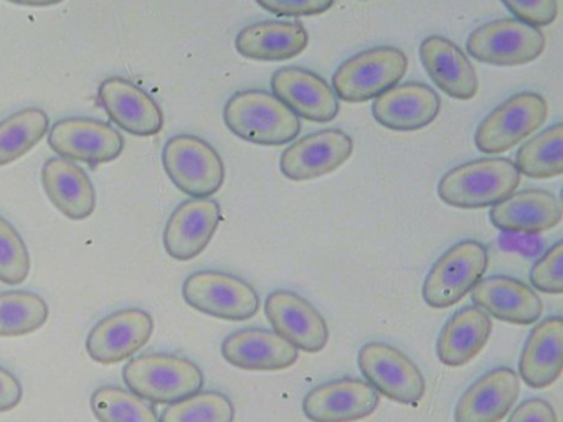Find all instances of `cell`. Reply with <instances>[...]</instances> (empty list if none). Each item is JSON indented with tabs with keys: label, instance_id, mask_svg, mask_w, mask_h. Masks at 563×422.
Listing matches in <instances>:
<instances>
[{
	"label": "cell",
	"instance_id": "obj_30",
	"mask_svg": "<svg viewBox=\"0 0 563 422\" xmlns=\"http://www.w3.org/2000/svg\"><path fill=\"white\" fill-rule=\"evenodd\" d=\"M519 174L537 180L560 177L563 174V124H553L533 135L516 155Z\"/></svg>",
	"mask_w": 563,
	"mask_h": 422
},
{
	"label": "cell",
	"instance_id": "obj_19",
	"mask_svg": "<svg viewBox=\"0 0 563 422\" xmlns=\"http://www.w3.org/2000/svg\"><path fill=\"white\" fill-rule=\"evenodd\" d=\"M441 111L438 92L424 82H398L375 98L372 115L382 127L413 132L430 125Z\"/></svg>",
	"mask_w": 563,
	"mask_h": 422
},
{
	"label": "cell",
	"instance_id": "obj_20",
	"mask_svg": "<svg viewBox=\"0 0 563 422\" xmlns=\"http://www.w3.org/2000/svg\"><path fill=\"white\" fill-rule=\"evenodd\" d=\"M520 395L519 376L499 366L477 378L457 399L454 422H500Z\"/></svg>",
	"mask_w": 563,
	"mask_h": 422
},
{
	"label": "cell",
	"instance_id": "obj_25",
	"mask_svg": "<svg viewBox=\"0 0 563 422\" xmlns=\"http://www.w3.org/2000/svg\"><path fill=\"white\" fill-rule=\"evenodd\" d=\"M42 187L64 216L84 221L97 210V188L87 171L67 158L52 157L42 167Z\"/></svg>",
	"mask_w": 563,
	"mask_h": 422
},
{
	"label": "cell",
	"instance_id": "obj_32",
	"mask_svg": "<svg viewBox=\"0 0 563 422\" xmlns=\"http://www.w3.org/2000/svg\"><path fill=\"white\" fill-rule=\"evenodd\" d=\"M90 406L100 422H159V414L150 401L121 386L95 389Z\"/></svg>",
	"mask_w": 563,
	"mask_h": 422
},
{
	"label": "cell",
	"instance_id": "obj_12",
	"mask_svg": "<svg viewBox=\"0 0 563 422\" xmlns=\"http://www.w3.org/2000/svg\"><path fill=\"white\" fill-rule=\"evenodd\" d=\"M154 333V319L147 310H118L101 319L87 336V352L101 365H117L133 358L150 343Z\"/></svg>",
	"mask_w": 563,
	"mask_h": 422
},
{
	"label": "cell",
	"instance_id": "obj_31",
	"mask_svg": "<svg viewBox=\"0 0 563 422\" xmlns=\"http://www.w3.org/2000/svg\"><path fill=\"white\" fill-rule=\"evenodd\" d=\"M48 303L29 290L0 292V336H25L37 332L48 320Z\"/></svg>",
	"mask_w": 563,
	"mask_h": 422
},
{
	"label": "cell",
	"instance_id": "obj_18",
	"mask_svg": "<svg viewBox=\"0 0 563 422\" xmlns=\"http://www.w3.org/2000/svg\"><path fill=\"white\" fill-rule=\"evenodd\" d=\"M272 89L283 104L306 121L325 124L334 121L341 109L331 86L311 69L299 66L279 68L272 76Z\"/></svg>",
	"mask_w": 563,
	"mask_h": 422
},
{
	"label": "cell",
	"instance_id": "obj_22",
	"mask_svg": "<svg viewBox=\"0 0 563 422\" xmlns=\"http://www.w3.org/2000/svg\"><path fill=\"white\" fill-rule=\"evenodd\" d=\"M489 218L494 227L504 233L532 236L559 226L563 208L552 191L530 188L514 191L506 200L494 204Z\"/></svg>",
	"mask_w": 563,
	"mask_h": 422
},
{
	"label": "cell",
	"instance_id": "obj_8",
	"mask_svg": "<svg viewBox=\"0 0 563 422\" xmlns=\"http://www.w3.org/2000/svg\"><path fill=\"white\" fill-rule=\"evenodd\" d=\"M547 118L549 104L542 95L517 92L479 122L474 132V144L483 154H503L539 131Z\"/></svg>",
	"mask_w": 563,
	"mask_h": 422
},
{
	"label": "cell",
	"instance_id": "obj_10",
	"mask_svg": "<svg viewBox=\"0 0 563 422\" xmlns=\"http://www.w3.org/2000/svg\"><path fill=\"white\" fill-rule=\"evenodd\" d=\"M358 369L365 381L385 398L400 404H417L427 391L423 373L397 346L384 342L365 343L358 349Z\"/></svg>",
	"mask_w": 563,
	"mask_h": 422
},
{
	"label": "cell",
	"instance_id": "obj_34",
	"mask_svg": "<svg viewBox=\"0 0 563 422\" xmlns=\"http://www.w3.org/2000/svg\"><path fill=\"white\" fill-rule=\"evenodd\" d=\"M31 254L18 230L0 216V280L8 286H19L31 274Z\"/></svg>",
	"mask_w": 563,
	"mask_h": 422
},
{
	"label": "cell",
	"instance_id": "obj_13",
	"mask_svg": "<svg viewBox=\"0 0 563 422\" xmlns=\"http://www.w3.org/2000/svg\"><path fill=\"white\" fill-rule=\"evenodd\" d=\"M354 141L341 129H324L292 142L279 158L288 180L308 181L332 174L352 157Z\"/></svg>",
	"mask_w": 563,
	"mask_h": 422
},
{
	"label": "cell",
	"instance_id": "obj_14",
	"mask_svg": "<svg viewBox=\"0 0 563 422\" xmlns=\"http://www.w3.org/2000/svg\"><path fill=\"white\" fill-rule=\"evenodd\" d=\"M265 313L273 332L306 353L328 346L329 326L322 313L292 290H275L266 297Z\"/></svg>",
	"mask_w": 563,
	"mask_h": 422
},
{
	"label": "cell",
	"instance_id": "obj_37",
	"mask_svg": "<svg viewBox=\"0 0 563 422\" xmlns=\"http://www.w3.org/2000/svg\"><path fill=\"white\" fill-rule=\"evenodd\" d=\"M335 0H256L266 12L278 16H314L328 12Z\"/></svg>",
	"mask_w": 563,
	"mask_h": 422
},
{
	"label": "cell",
	"instance_id": "obj_39",
	"mask_svg": "<svg viewBox=\"0 0 563 422\" xmlns=\"http://www.w3.org/2000/svg\"><path fill=\"white\" fill-rule=\"evenodd\" d=\"M24 389L14 373L0 366V412H9L21 404Z\"/></svg>",
	"mask_w": 563,
	"mask_h": 422
},
{
	"label": "cell",
	"instance_id": "obj_36",
	"mask_svg": "<svg viewBox=\"0 0 563 422\" xmlns=\"http://www.w3.org/2000/svg\"><path fill=\"white\" fill-rule=\"evenodd\" d=\"M510 13L520 22L529 25L549 26L555 22L559 15V2L556 0H500Z\"/></svg>",
	"mask_w": 563,
	"mask_h": 422
},
{
	"label": "cell",
	"instance_id": "obj_21",
	"mask_svg": "<svg viewBox=\"0 0 563 422\" xmlns=\"http://www.w3.org/2000/svg\"><path fill=\"white\" fill-rule=\"evenodd\" d=\"M222 356L245 371H282L298 362L299 349L273 330L252 326L230 333L223 340Z\"/></svg>",
	"mask_w": 563,
	"mask_h": 422
},
{
	"label": "cell",
	"instance_id": "obj_2",
	"mask_svg": "<svg viewBox=\"0 0 563 422\" xmlns=\"http://www.w3.org/2000/svg\"><path fill=\"white\" fill-rule=\"evenodd\" d=\"M519 184V170L509 158H477L446 171L438 184V197L453 208L479 210L506 200Z\"/></svg>",
	"mask_w": 563,
	"mask_h": 422
},
{
	"label": "cell",
	"instance_id": "obj_24",
	"mask_svg": "<svg viewBox=\"0 0 563 422\" xmlns=\"http://www.w3.org/2000/svg\"><path fill=\"white\" fill-rule=\"evenodd\" d=\"M420 59L431 81L444 95L457 101H470L476 96V69L456 43L441 35L427 36L420 45Z\"/></svg>",
	"mask_w": 563,
	"mask_h": 422
},
{
	"label": "cell",
	"instance_id": "obj_33",
	"mask_svg": "<svg viewBox=\"0 0 563 422\" xmlns=\"http://www.w3.org/2000/svg\"><path fill=\"white\" fill-rule=\"evenodd\" d=\"M235 406L220 391H199L173 402L159 415V422H233Z\"/></svg>",
	"mask_w": 563,
	"mask_h": 422
},
{
	"label": "cell",
	"instance_id": "obj_9",
	"mask_svg": "<svg viewBox=\"0 0 563 422\" xmlns=\"http://www.w3.org/2000/svg\"><path fill=\"white\" fill-rule=\"evenodd\" d=\"M545 45L542 30L517 19L484 23L466 40L471 58L493 66H522L536 62Z\"/></svg>",
	"mask_w": 563,
	"mask_h": 422
},
{
	"label": "cell",
	"instance_id": "obj_16",
	"mask_svg": "<svg viewBox=\"0 0 563 422\" xmlns=\"http://www.w3.org/2000/svg\"><path fill=\"white\" fill-rule=\"evenodd\" d=\"M98 101L111 122L128 134L151 137L163 131V109L153 96L130 79L111 76L101 81Z\"/></svg>",
	"mask_w": 563,
	"mask_h": 422
},
{
	"label": "cell",
	"instance_id": "obj_5",
	"mask_svg": "<svg viewBox=\"0 0 563 422\" xmlns=\"http://www.w3.org/2000/svg\"><path fill=\"white\" fill-rule=\"evenodd\" d=\"M489 266V253L476 240H463L444 251L428 270L421 296L431 309H448L477 286Z\"/></svg>",
	"mask_w": 563,
	"mask_h": 422
},
{
	"label": "cell",
	"instance_id": "obj_38",
	"mask_svg": "<svg viewBox=\"0 0 563 422\" xmlns=\"http://www.w3.org/2000/svg\"><path fill=\"white\" fill-rule=\"evenodd\" d=\"M507 422H559L555 409L545 399L530 398L517 406Z\"/></svg>",
	"mask_w": 563,
	"mask_h": 422
},
{
	"label": "cell",
	"instance_id": "obj_28",
	"mask_svg": "<svg viewBox=\"0 0 563 422\" xmlns=\"http://www.w3.org/2000/svg\"><path fill=\"white\" fill-rule=\"evenodd\" d=\"M493 320L479 307H464L444 323L437 340V355L443 365L457 368L473 362L489 342Z\"/></svg>",
	"mask_w": 563,
	"mask_h": 422
},
{
	"label": "cell",
	"instance_id": "obj_3",
	"mask_svg": "<svg viewBox=\"0 0 563 422\" xmlns=\"http://www.w3.org/2000/svg\"><path fill=\"white\" fill-rule=\"evenodd\" d=\"M124 385L151 404H173L202 391V369L192 359L174 353L134 356L123 368Z\"/></svg>",
	"mask_w": 563,
	"mask_h": 422
},
{
	"label": "cell",
	"instance_id": "obj_17",
	"mask_svg": "<svg viewBox=\"0 0 563 422\" xmlns=\"http://www.w3.org/2000/svg\"><path fill=\"white\" fill-rule=\"evenodd\" d=\"M222 220V208L212 198L183 201L164 227V247L173 259H196L206 251Z\"/></svg>",
	"mask_w": 563,
	"mask_h": 422
},
{
	"label": "cell",
	"instance_id": "obj_11",
	"mask_svg": "<svg viewBox=\"0 0 563 422\" xmlns=\"http://www.w3.org/2000/svg\"><path fill=\"white\" fill-rule=\"evenodd\" d=\"M48 145L58 157L88 165L117 160L124 151V137L108 122L91 118H65L48 129Z\"/></svg>",
	"mask_w": 563,
	"mask_h": 422
},
{
	"label": "cell",
	"instance_id": "obj_27",
	"mask_svg": "<svg viewBox=\"0 0 563 422\" xmlns=\"http://www.w3.org/2000/svg\"><path fill=\"white\" fill-rule=\"evenodd\" d=\"M563 371V319L547 316L533 326L523 343L519 375L527 386L543 389L552 386Z\"/></svg>",
	"mask_w": 563,
	"mask_h": 422
},
{
	"label": "cell",
	"instance_id": "obj_26",
	"mask_svg": "<svg viewBox=\"0 0 563 422\" xmlns=\"http://www.w3.org/2000/svg\"><path fill=\"white\" fill-rule=\"evenodd\" d=\"M309 33L296 20H263L240 30L235 48L255 62H286L308 48Z\"/></svg>",
	"mask_w": 563,
	"mask_h": 422
},
{
	"label": "cell",
	"instance_id": "obj_15",
	"mask_svg": "<svg viewBox=\"0 0 563 422\" xmlns=\"http://www.w3.org/2000/svg\"><path fill=\"white\" fill-rule=\"evenodd\" d=\"M380 396L365 379H331L312 388L302 399V412L311 422H355L374 414Z\"/></svg>",
	"mask_w": 563,
	"mask_h": 422
},
{
	"label": "cell",
	"instance_id": "obj_29",
	"mask_svg": "<svg viewBox=\"0 0 563 422\" xmlns=\"http://www.w3.org/2000/svg\"><path fill=\"white\" fill-rule=\"evenodd\" d=\"M51 129L41 108H25L0 121V167L14 164L32 151Z\"/></svg>",
	"mask_w": 563,
	"mask_h": 422
},
{
	"label": "cell",
	"instance_id": "obj_4",
	"mask_svg": "<svg viewBox=\"0 0 563 422\" xmlns=\"http://www.w3.org/2000/svg\"><path fill=\"white\" fill-rule=\"evenodd\" d=\"M408 58L397 46H374L345 59L332 76V91L345 102L371 101L404 79Z\"/></svg>",
	"mask_w": 563,
	"mask_h": 422
},
{
	"label": "cell",
	"instance_id": "obj_1",
	"mask_svg": "<svg viewBox=\"0 0 563 422\" xmlns=\"http://www.w3.org/2000/svg\"><path fill=\"white\" fill-rule=\"evenodd\" d=\"M223 121L236 137L265 147L289 144L301 132V119L263 89L235 92L223 108Z\"/></svg>",
	"mask_w": 563,
	"mask_h": 422
},
{
	"label": "cell",
	"instance_id": "obj_35",
	"mask_svg": "<svg viewBox=\"0 0 563 422\" xmlns=\"http://www.w3.org/2000/svg\"><path fill=\"white\" fill-rule=\"evenodd\" d=\"M530 282L539 292L563 293V241H556L530 269Z\"/></svg>",
	"mask_w": 563,
	"mask_h": 422
},
{
	"label": "cell",
	"instance_id": "obj_23",
	"mask_svg": "<svg viewBox=\"0 0 563 422\" xmlns=\"http://www.w3.org/2000/svg\"><path fill=\"white\" fill-rule=\"evenodd\" d=\"M474 306L500 322L532 325L542 316V299L522 280L509 276L481 279L471 290Z\"/></svg>",
	"mask_w": 563,
	"mask_h": 422
},
{
	"label": "cell",
	"instance_id": "obj_6",
	"mask_svg": "<svg viewBox=\"0 0 563 422\" xmlns=\"http://www.w3.org/2000/svg\"><path fill=\"white\" fill-rule=\"evenodd\" d=\"M167 177L190 198H210L225 181V164L209 142L192 134L170 137L163 148Z\"/></svg>",
	"mask_w": 563,
	"mask_h": 422
},
{
	"label": "cell",
	"instance_id": "obj_7",
	"mask_svg": "<svg viewBox=\"0 0 563 422\" xmlns=\"http://www.w3.org/2000/svg\"><path fill=\"white\" fill-rule=\"evenodd\" d=\"M183 297L192 309L230 322L253 319L262 306L258 292L252 284L223 270H199L190 274L184 280Z\"/></svg>",
	"mask_w": 563,
	"mask_h": 422
},
{
	"label": "cell",
	"instance_id": "obj_40",
	"mask_svg": "<svg viewBox=\"0 0 563 422\" xmlns=\"http://www.w3.org/2000/svg\"><path fill=\"white\" fill-rule=\"evenodd\" d=\"M8 2L22 7H54L65 2V0H8Z\"/></svg>",
	"mask_w": 563,
	"mask_h": 422
}]
</instances>
